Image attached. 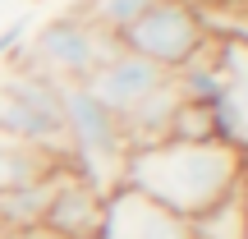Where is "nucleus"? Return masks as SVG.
<instances>
[{"label": "nucleus", "mask_w": 248, "mask_h": 239, "mask_svg": "<svg viewBox=\"0 0 248 239\" xmlns=\"http://www.w3.org/2000/svg\"><path fill=\"white\" fill-rule=\"evenodd\" d=\"M147 5H152V0H78L74 9H78L92 28H101L106 37H115V42H120V32H124V28H129Z\"/></svg>", "instance_id": "obj_11"}, {"label": "nucleus", "mask_w": 248, "mask_h": 239, "mask_svg": "<svg viewBox=\"0 0 248 239\" xmlns=\"http://www.w3.org/2000/svg\"><path fill=\"white\" fill-rule=\"evenodd\" d=\"M248 179V161L221 138H161L129 147L124 184L179 216H198Z\"/></svg>", "instance_id": "obj_1"}, {"label": "nucleus", "mask_w": 248, "mask_h": 239, "mask_svg": "<svg viewBox=\"0 0 248 239\" xmlns=\"http://www.w3.org/2000/svg\"><path fill=\"white\" fill-rule=\"evenodd\" d=\"M97 239H193V225H188V216L161 207L156 198L138 193L129 184H115L106 193Z\"/></svg>", "instance_id": "obj_8"}, {"label": "nucleus", "mask_w": 248, "mask_h": 239, "mask_svg": "<svg viewBox=\"0 0 248 239\" xmlns=\"http://www.w3.org/2000/svg\"><path fill=\"white\" fill-rule=\"evenodd\" d=\"M51 166H60V161L42 157V152L23 147V143H5L0 138V189H18V184H28V179L46 175Z\"/></svg>", "instance_id": "obj_10"}, {"label": "nucleus", "mask_w": 248, "mask_h": 239, "mask_svg": "<svg viewBox=\"0 0 248 239\" xmlns=\"http://www.w3.org/2000/svg\"><path fill=\"white\" fill-rule=\"evenodd\" d=\"M23 37H28V23H9V32L0 37V55H9L14 46H23Z\"/></svg>", "instance_id": "obj_12"}, {"label": "nucleus", "mask_w": 248, "mask_h": 239, "mask_svg": "<svg viewBox=\"0 0 248 239\" xmlns=\"http://www.w3.org/2000/svg\"><path fill=\"white\" fill-rule=\"evenodd\" d=\"M216 92L207 101L212 133L248 161V32H216Z\"/></svg>", "instance_id": "obj_6"}, {"label": "nucleus", "mask_w": 248, "mask_h": 239, "mask_svg": "<svg viewBox=\"0 0 248 239\" xmlns=\"http://www.w3.org/2000/svg\"><path fill=\"white\" fill-rule=\"evenodd\" d=\"M0 138L23 143L51 161H64V106H60V83L46 74L14 69L0 83Z\"/></svg>", "instance_id": "obj_5"}, {"label": "nucleus", "mask_w": 248, "mask_h": 239, "mask_svg": "<svg viewBox=\"0 0 248 239\" xmlns=\"http://www.w3.org/2000/svg\"><path fill=\"white\" fill-rule=\"evenodd\" d=\"M101 212H106V193H101L97 184H88V179L64 161L60 175H55V189H51V203H46L42 225L55 239H97L101 235Z\"/></svg>", "instance_id": "obj_9"}, {"label": "nucleus", "mask_w": 248, "mask_h": 239, "mask_svg": "<svg viewBox=\"0 0 248 239\" xmlns=\"http://www.w3.org/2000/svg\"><path fill=\"white\" fill-rule=\"evenodd\" d=\"M115 46H120L115 37H106L101 28H92L78 9H69V14L42 23L28 46H18L14 51V69L46 74L51 83H88L92 69H97Z\"/></svg>", "instance_id": "obj_3"}, {"label": "nucleus", "mask_w": 248, "mask_h": 239, "mask_svg": "<svg viewBox=\"0 0 248 239\" xmlns=\"http://www.w3.org/2000/svg\"><path fill=\"white\" fill-rule=\"evenodd\" d=\"M212 37H216V28H212V14L207 9L188 5V0H152L120 32V46L175 74L193 55H202V46Z\"/></svg>", "instance_id": "obj_4"}, {"label": "nucleus", "mask_w": 248, "mask_h": 239, "mask_svg": "<svg viewBox=\"0 0 248 239\" xmlns=\"http://www.w3.org/2000/svg\"><path fill=\"white\" fill-rule=\"evenodd\" d=\"M170 79H175L170 69H161V64H152V60H142V55H133V51H124V46H115V51H110L106 60L92 69L88 92H92V97H97L106 111H115L120 120H129L133 111H138L147 97H156Z\"/></svg>", "instance_id": "obj_7"}, {"label": "nucleus", "mask_w": 248, "mask_h": 239, "mask_svg": "<svg viewBox=\"0 0 248 239\" xmlns=\"http://www.w3.org/2000/svg\"><path fill=\"white\" fill-rule=\"evenodd\" d=\"M60 106H64V161L101 193L124 184L129 138H124L120 115L92 97L88 83H60Z\"/></svg>", "instance_id": "obj_2"}]
</instances>
